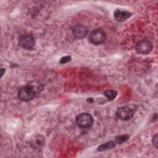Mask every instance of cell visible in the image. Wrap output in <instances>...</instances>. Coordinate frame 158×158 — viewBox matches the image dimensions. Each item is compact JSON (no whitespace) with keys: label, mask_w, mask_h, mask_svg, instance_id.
<instances>
[{"label":"cell","mask_w":158,"mask_h":158,"mask_svg":"<svg viewBox=\"0 0 158 158\" xmlns=\"http://www.w3.org/2000/svg\"><path fill=\"white\" fill-rule=\"evenodd\" d=\"M76 123L81 128H88L93 125V118L89 113H81L77 116Z\"/></svg>","instance_id":"6da1fadb"},{"label":"cell","mask_w":158,"mask_h":158,"mask_svg":"<svg viewBox=\"0 0 158 158\" xmlns=\"http://www.w3.org/2000/svg\"><path fill=\"white\" fill-rule=\"evenodd\" d=\"M36 96L35 92L28 84L25 86L20 88L18 91V97L23 101H29Z\"/></svg>","instance_id":"7a4b0ae2"},{"label":"cell","mask_w":158,"mask_h":158,"mask_svg":"<svg viewBox=\"0 0 158 158\" xmlns=\"http://www.w3.org/2000/svg\"><path fill=\"white\" fill-rule=\"evenodd\" d=\"M106 33L105 32L100 29H96L92 31L89 35V41L95 45H99L104 43L106 40Z\"/></svg>","instance_id":"3957f363"},{"label":"cell","mask_w":158,"mask_h":158,"mask_svg":"<svg viewBox=\"0 0 158 158\" xmlns=\"http://www.w3.org/2000/svg\"><path fill=\"white\" fill-rule=\"evenodd\" d=\"M134 113L135 111L132 108L128 106H122L118 108L115 115L120 120H128L133 117Z\"/></svg>","instance_id":"277c9868"},{"label":"cell","mask_w":158,"mask_h":158,"mask_svg":"<svg viewBox=\"0 0 158 158\" xmlns=\"http://www.w3.org/2000/svg\"><path fill=\"white\" fill-rule=\"evenodd\" d=\"M19 44L22 48L30 50L33 48L35 40L32 35H25L20 38Z\"/></svg>","instance_id":"5b68a950"},{"label":"cell","mask_w":158,"mask_h":158,"mask_svg":"<svg viewBox=\"0 0 158 158\" xmlns=\"http://www.w3.org/2000/svg\"><path fill=\"white\" fill-rule=\"evenodd\" d=\"M30 144L31 148L36 151L41 150L45 145V139L40 135H34L31 138Z\"/></svg>","instance_id":"8992f818"},{"label":"cell","mask_w":158,"mask_h":158,"mask_svg":"<svg viewBox=\"0 0 158 158\" xmlns=\"http://www.w3.org/2000/svg\"><path fill=\"white\" fill-rule=\"evenodd\" d=\"M152 48V44L149 41L142 40L136 44V51L139 54H147L151 52Z\"/></svg>","instance_id":"52a82bcc"},{"label":"cell","mask_w":158,"mask_h":158,"mask_svg":"<svg viewBox=\"0 0 158 158\" xmlns=\"http://www.w3.org/2000/svg\"><path fill=\"white\" fill-rule=\"evenodd\" d=\"M72 33L75 38L77 39H83L88 35V30L86 27L83 25H77L73 28Z\"/></svg>","instance_id":"ba28073f"},{"label":"cell","mask_w":158,"mask_h":158,"mask_svg":"<svg viewBox=\"0 0 158 158\" xmlns=\"http://www.w3.org/2000/svg\"><path fill=\"white\" fill-rule=\"evenodd\" d=\"M131 15V14L130 12L118 9H115L114 12V18L118 22H123L126 20L127 19L130 18Z\"/></svg>","instance_id":"9c48e42d"},{"label":"cell","mask_w":158,"mask_h":158,"mask_svg":"<svg viewBox=\"0 0 158 158\" xmlns=\"http://www.w3.org/2000/svg\"><path fill=\"white\" fill-rule=\"evenodd\" d=\"M28 85H30L32 89L34 90V91L35 92L36 96L38 94H40L41 93V92L43 91V85L38 81L36 80H34V81H31L30 82H29L28 83H27Z\"/></svg>","instance_id":"30bf717a"},{"label":"cell","mask_w":158,"mask_h":158,"mask_svg":"<svg viewBox=\"0 0 158 158\" xmlns=\"http://www.w3.org/2000/svg\"><path fill=\"white\" fill-rule=\"evenodd\" d=\"M116 146V143L114 141H107L106 143H104L102 144H101L99 146H98V151H104L108 149H110L114 148V147H115Z\"/></svg>","instance_id":"8fae6325"},{"label":"cell","mask_w":158,"mask_h":158,"mask_svg":"<svg viewBox=\"0 0 158 158\" xmlns=\"http://www.w3.org/2000/svg\"><path fill=\"white\" fill-rule=\"evenodd\" d=\"M104 95L107 98L109 101H113L116 98L117 93L115 90H107L104 93Z\"/></svg>","instance_id":"7c38bea8"},{"label":"cell","mask_w":158,"mask_h":158,"mask_svg":"<svg viewBox=\"0 0 158 158\" xmlns=\"http://www.w3.org/2000/svg\"><path fill=\"white\" fill-rule=\"evenodd\" d=\"M129 139V135H122L115 137V142L117 144H122L127 141Z\"/></svg>","instance_id":"4fadbf2b"},{"label":"cell","mask_w":158,"mask_h":158,"mask_svg":"<svg viewBox=\"0 0 158 158\" xmlns=\"http://www.w3.org/2000/svg\"><path fill=\"white\" fill-rule=\"evenodd\" d=\"M71 60V57L69 56H66L65 57H63L60 59V64H66Z\"/></svg>","instance_id":"5bb4252c"},{"label":"cell","mask_w":158,"mask_h":158,"mask_svg":"<svg viewBox=\"0 0 158 158\" xmlns=\"http://www.w3.org/2000/svg\"><path fill=\"white\" fill-rule=\"evenodd\" d=\"M152 143H153L154 146L156 148H157V144H158V143H157V134H156V135L153 136V138H152Z\"/></svg>","instance_id":"9a60e30c"},{"label":"cell","mask_w":158,"mask_h":158,"mask_svg":"<svg viewBox=\"0 0 158 158\" xmlns=\"http://www.w3.org/2000/svg\"><path fill=\"white\" fill-rule=\"evenodd\" d=\"M1 77H2V75H4V73L5 72V69H1Z\"/></svg>","instance_id":"2e32d148"},{"label":"cell","mask_w":158,"mask_h":158,"mask_svg":"<svg viewBox=\"0 0 158 158\" xmlns=\"http://www.w3.org/2000/svg\"><path fill=\"white\" fill-rule=\"evenodd\" d=\"M88 101H89L90 102H93V99L91 98H88Z\"/></svg>","instance_id":"e0dca14e"}]
</instances>
